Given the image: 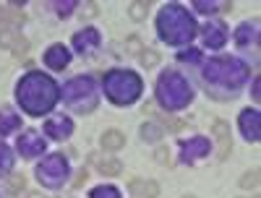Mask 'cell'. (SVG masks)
<instances>
[{
  "mask_svg": "<svg viewBox=\"0 0 261 198\" xmlns=\"http://www.w3.org/2000/svg\"><path fill=\"white\" fill-rule=\"evenodd\" d=\"M16 99L21 104V109H24L27 115H34V118H42V115H47L50 109L58 104L60 99V86L45 76V73H27L24 78L18 81L16 86Z\"/></svg>",
  "mask_w": 261,
  "mask_h": 198,
  "instance_id": "cell-1",
  "label": "cell"
},
{
  "mask_svg": "<svg viewBox=\"0 0 261 198\" xmlns=\"http://www.w3.org/2000/svg\"><path fill=\"white\" fill-rule=\"evenodd\" d=\"M251 76V68L241 58H212L204 65V81L214 89L222 92H235L238 86H243Z\"/></svg>",
  "mask_w": 261,
  "mask_h": 198,
  "instance_id": "cell-2",
  "label": "cell"
},
{
  "mask_svg": "<svg viewBox=\"0 0 261 198\" xmlns=\"http://www.w3.org/2000/svg\"><path fill=\"white\" fill-rule=\"evenodd\" d=\"M157 32L165 45H186L196 37V24L183 6L170 3L157 16Z\"/></svg>",
  "mask_w": 261,
  "mask_h": 198,
  "instance_id": "cell-3",
  "label": "cell"
},
{
  "mask_svg": "<svg viewBox=\"0 0 261 198\" xmlns=\"http://www.w3.org/2000/svg\"><path fill=\"white\" fill-rule=\"evenodd\" d=\"M157 102L167 109V112H175V109H183L191 104L193 99V89L191 83L178 73V71H165L157 78Z\"/></svg>",
  "mask_w": 261,
  "mask_h": 198,
  "instance_id": "cell-4",
  "label": "cell"
},
{
  "mask_svg": "<svg viewBox=\"0 0 261 198\" xmlns=\"http://www.w3.org/2000/svg\"><path fill=\"white\" fill-rule=\"evenodd\" d=\"M102 86H105L107 99L118 107L134 104L141 97V89H144L141 78L134 71H107L105 78H102Z\"/></svg>",
  "mask_w": 261,
  "mask_h": 198,
  "instance_id": "cell-5",
  "label": "cell"
},
{
  "mask_svg": "<svg viewBox=\"0 0 261 198\" xmlns=\"http://www.w3.org/2000/svg\"><path fill=\"white\" fill-rule=\"evenodd\" d=\"M63 99L68 102L71 109H76V112H81V115L92 112V109L97 107V102H99L97 81L89 78V76H79V78L68 81L63 86Z\"/></svg>",
  "mask_w": 261,
  "mask_h": 198,
  "instance_id": "cell-6",
  "label": "cell"
},
{
  "mask_svg": "<svg viewBox=\"0 0 261 198\" xmlns=\"http://www.w3.org/2000/svg\"><path fill=\"white\" fill-rule=\"evenodd\" d=\"M65 178H68V159L63 154H50L37 164V180L45 188H60Z\"/></svg>",
  "mask_w": 261,
  "mask_h": 198,
  "instance_id": "cell-7",
  "label": "cell"
},
{
  "mask_svg": "<svg viewBox=\"0 0 261 198\" xmlns=\"http://www.w3.org/2000/svg\"><path fill=\"white\" fill-rule=\"evenodd\" d=\"M238 125H241V130H243V136H246V141H258L261 138V115H258V109H243L241 112V118H238Z\"/></svg>",
  "mask_w": 261,
  "mask_h": 198,
  "instance_id": "cell-8",
  "label": "cell"
},
{
  "mask_svg": "<svg viewBox=\"0 0 261 198\" xmlns=\"http://www.w3.org/2000/svg\"><path fill=\"white\" fill-rule=\"evenodd\" d=\"M99 42H102L99 32H97L94 26H86V29H81V32L73 37V47H76L79 55H92V52L99 47Z\"/></svg>",
  "mask_w": 261,
  "mask_h": 198,
  "instance_id": "cell-9",
  "label": "cell"
},
{
  "mask_svg": "<svg viewBox=\"0 0 261 198\" xmlns=\"http://www.w3.org/2000/svg\"><path fill=\"white\" fill-rule=\"evenodd\" d=\"M18 151H21V157L34 159L45 151V138H42L37 130H27L24 136H18Z\"/></svg>",
  "mask_w": 261,
  "mask_h": 198,
  "instance_id": "cell-10",
  "label": "cell"
},
{
  "mask_svg": "<svg viewBox=\"0 0 261 198\" xmlns=\"http://www.w3.org/2000/svg\"><path fill=\"white\" fill-rule=\"evenodd\" d=\"M0 47H8V50H13L16 58H24L29 52V39L21 37V32H16V29H3L0 32Z\"/></svg>",
  "mask_w": 261,
  "mask_h": 198,
  "instance_id": "cell-11",
  "label": "cell"
},
{
  "mask_svg": "<svg viewBox=\"0 0 261 198\" xmlns=\"http://www.w3.org/2000/svg\"><path fill=\"white\" fill-rule=\"evenodd\" d=\"M73 133V120L65 118V115H58V118H50L45 123V136L55 138V141H63Z\"/></svg>",
  "mask_w": 261,
  "mask_h": 198,
  "instance_id": "cell-12",
  "label": "cell"
},
{
  "mask_svg": "<svg viewBox=\"0 0 261 198\" xmlns=\"http://www.w3.org/2000/svg\"><path fill=\"white\" fill-rule=\"evenodd\" d=\"M180 151H183V159L186 162H196L209 154V141L204 136H196V138H188V141H180Z\"/></svg>",
  "mask_w": 261,
  "mask_h": 198,
  "instance_id": "cell-13",
  "label": "cell"
},
{
  "mask_svg": "<svg viewBox=\"0 0 261 198\" xmlns=\"http://www.w3.org/2000/svg\"><path fill=\"white\" fill-rule=\"evenodd\" d=\"M204 42H206V47H212V50L225 47V42H227V26L222 24V21H212V24H206L204 26Z\"/></svg>",
  "mask_w": 261,
  "mask_h": 198,
  "instance_id": "cell-14",
  "label": "cell"
},
{
  "mask_svg": "<svg viewBox=\"0 0 261 198\" xmlns=\"http://www.w3.org/2000/svg\"><path fill=\"white\" fill-rule=\"evenodd\" d=\"M45 63H47V68H53V71L68 68V63H71L68 47H65V45H53V47L45 52Z\"/></svg>",
  "mask_w": 261,
  "mask_h": 198,
  "instance_id": "cell-15",
  "label": "cell"
},
{
  "mask_svg": "<svg viewBox=\"0 0 261 198\" xmlns=\"http://www.w3.org/2000/svg\"><path fill=\"white\" fill-rule=\"evenodd\" d=\"M214 136H217V144H220V159H227L230 151H232V138H230V125L225 120H214Z\"/></svg>",
  "mask_w": 261,
  "mask_h": 198,
  "instance_id": "cell-16",
  "label": "cell"
},
{
  "mask_svg": "<svg viewBox=\"0 0 261 198\" xmlns=\"http://www.w3.org/2000/svg\"><path fill=\"white\" fill-rule=\"evenodd\" d=\"M128 188H130V193H134L136 198H157L160 195V185L154 180H139V178H134L128 183Z\"/></svg>",
  "mask_w": 261,
  "mask_h": 198,
  "instance_id": "cell-17",
  "label": "cell"
},
{
  "mask_svg": "<svg viewBox=\"0 0 261 198\" xmlns=\"http://www.w3.org/2000/svg\"><path fill=\"white\" fill-rule=\"evenodd\" d=\"M235 42H238V47H248V45H258V32L256 26L251 24H241L235 32Z\"/></svg>",
  "mask_w": 261,
  "mask_h": 198,
  "instance_id": "cell-18",
  "label": "cell"
},
{
  "mask_svg": "<svg viewBox=\"0 0 261 198\" xmlns=\"http://www.w3.org/2000/svg\"><path fill=\"white\" fill-rule=\"evenodd\" d=\"M99 144H102V149H107V151H118V149H123L125 136L120 133V130H105L102 138H99Z\"/></svg>",
  "mask_w": 261,
  "mask_h": 198,
  "instance_id": "cell-19",
  "label": "cell"
},
{
  "mask_svg": "<svg viewBox=\"0 0 261 198\" xmlns=\"http://www.w3.org/2000/svg\"><path fill=\"white\" fill-rule=\"evenodd\" d=\"M92 162L97 164V169L102 175H107V178H115V175L123 172V164L118 159H99V157H92Z\"/></svg>",
  "mask_w": 261,
  "mask_h": 198,
  "instance_id": "cell-20",
  "label": "cell"
},
{
  "mask_svg": "<svg viewBox=\"0 0 261 198\" xmlns=\"http://www.w3.org/2000/svg\"><path fill=\"white\" fill-rule=\"evenodd\" d=\"M24 21H27V16L21 11H3L0 8V24H3L6 29H18Z\"/></svg>",
  "mask_w": 261,
  "mask_h": 198,
  "instance_id": "cell-21",
  "label": "cell"
},
{
  "mask_svg": "<svg viewBox=\"0 0 261 198\" xmlns=\"http://www.w3.org/2000/svg\"><path fill=\"white\" fill-rule=\"evenodd\" d=\"M21 128V118L18 115H11V112H0V136H8L13 130Z\"/></svg>",
  "mask_w": 261,
  "mask_h": 198,
  "instance_id": "cell-22",
  "label": "cell"
},
{
  "mask_svg": "<svg viewBox=\"0 0 261 198\" xmlns=\"http://www.w3.org/2000/svg\"><path fill=\"white\" fill-rule=\"evenodd\" d=\"M13 169V151L0 141V175H8Z\"/></svg>",
  "mask_w": 261,
  "mask_h": 198,
  "instance_id": "cell-23",
  "label": "cell"
},
{
  "mask_svg": "<svg viewBox=\"0 0 261 198\" xmlns=\"http://www.w3.org/2000/svg\"><path fill=\"white\" fill-rule=\"evenodd\" d=\"M141 138H144V141H151V144L160 141V138H162V128H160L157 123H144V125H141Z\"/></svg>",
  "mask_w": 261,
  "mask_h": 198,
  "instance_id": "cell-24",
  "label": "cell"
},
{
  "mask_svg": "<svg viewBox=\"0 0 261 198\" xmlns=\"http://www.w3.org/2000/svg\"><path fill=\"white\" fill-rule=\"evenodd\" d=\"M89 198H120V190L115 185H97L89 190Z\"/></svg>",
  "mask_w": 261,
  "mask_h": 198,
  "instance_id": "cell-25",
  "label": "cell"
},
{
  "mask_svg": "<svg viewBox=\"0 0 261 198\" xmlns=\"http://www.w3.org/2000/svg\"><path fill=\"white\" fill-rule=\"evenodd\" d=\"M24 188H27V178H24V175H11V178H8V193L11 195H18Z\"/></svg>",
  "mask_w": 261,
  "mask_h": 198,
  "instance_id": "cell-26",
  "label": "cell"
},
{
  "mask_svg": "<svg viewBox=\"0 0 261 198\" xmlns=\"http://www.w3.org/2000/svg\"><path fill=\"white\" fill-rule=\"evenodd\" d=\"M193 8L196 11H199V13H217V8H222V3H217V0H209V3H206V0H193Z\"/></svg>",
  "mask_w": 261,
  "mask_h": 198,
  "instance_id": "cell-27",
  "label": "cell"
},
{
  "mask_svg": "<svg viewBox=\"0 0 261 198\" xmlns=\"http://www.w3.org/2000/svg\"><path fill=\"white\" fill-rule=\"evenodd\" d=\"M258 185V169H248L243 178H241V188L243 190H251V188H256Z\"/></svg>",
  "mask_w": 261,
  "mask_h": 198,
  "instance_id": "cell-28",
  "label": "cell"
},
{
  "mask_svg": "<svg viewBox=\"0 0 261 198\" xmlns=\"http://www.w3.org/2000/svg\"><path fill=\"white\" fill-rule=\"evenodd\" d=\"M157 63H160V52H154V50H141V65H144V68H154Z\"/></svg>",
  "mask_w": 261,
  "mask_h": 198,
  "instance_id": "cell-29",
  "label": "cell"
},
{
  "mask_svg": "<svg viewBox=\"0 0 261 198\" xmlns=\"http://www.w3.org/2000/svg\"><path fill=\"white\" fill-rule=\"evenodd\" d=\"M149 11V3H130V18L134 21H144Z\"/></svg>",
  "mask_w": 261,
  "mask_h": 198,
  "instance_id": "cell-30",
  "label": "cell"
},
{
  "mask_svg": "<svg viewBox=\"0 0 261 198\" xmlns=\"http://www.w3.org/2000/svg\"><path fill=\"white\" fill-rule=\"evenodd\" d=\"M178 60H183V63H199V60H201V52L193 50V47H188V50L178 52Z\"/></svg>",
  "mask_w": 261,
  "mask_h": 198,
  "instance_id": "cell-31",
  "label": "cell"
},
{
  "mask_svg": "<svg viewBox=\"0 0 261 198\" xmlns=\"http://www.w3.org/2000/svg\"><path fill=\"white\" fill-rule=\"evenodd\" d=\"M58 8V16H68L73 8H76V0H65V3H55Z\"/></svg>",
  "mask_w": 261,
  "mask_h": 198,
  "instance_id": "cell-32",
  "label": "cell"
},
{
  "mask_svg": "<svg viewBox=\"0 0 261 198\" xmlns=\"http://www.w3.org/2000/svg\"><path fill=\"white\" fill-rule=\"evenodd\" d=\"M154 157H157V162H160V164H167V167L172 164V162H170V151H167L165 146H160V149L154 151Z\"/></svg>",
  "mask_w": 261,
  "mask_h": 198,
  "instance_id": "cell-33",
  "label": "cell"
},
{
  "mask_svg": "<svg viewBox=\"0 0 261 198\" xmlns=\"http://www.w3.org/2000/svg\"><path fill=\"white\" fill-rule=\"evenodd\" d=\"M125 47L130 50V55H136V52H141V50H144V47H141V42H139L136 37H130V39L125 42Z\"/></svg>",
  "mask_w": 261,
  "mask_h": 198,
  "instance_id": "cell-34",
  "label": "cell"
},
{
  "mask_svg": "<svg viewBox=\"0 0 261 198\" xmlns=\"http://www.w3.org/2000/svg\"><path fill=\"white\" fill-rule=\"evenodd\" d=\"M165 125H167L170 130H183V128H186V123H180V120H172V118H165Z\"/></svg>",
  "mask_w": 261,
  "mask_h": 198,
  "instance_id": "cell-35",
  "label": "cell"
},
{
  "mask_svg": "<svg viewBox=\"0 0 261 198\" xmlns=\"http://www.w3.org/2000/svg\"><path fill=\"white\" fill-rule=\"evenodd\" d=\"M81 13H84L86 18H94V16H97V3H86Z\"/></svg>",
  "mask_w": 261,
  "mask_h": 198,
  "instance_id": "cell-36",
  "label": "cell"
},
{
  "mask_svg": "<svg viewBox=\"0 0 261 198\" xmlns=\"http://www.w3.org/2000/svg\"><path fill=\"white\" fill-rule=\"evenodd\" d=\"M251 97H253L256 102L261 99V81H258V78H253V94H251Z\"/></svg>",
  "mask_w": 261,
  "mask_h": 198,
  "instance_id": "cell-37",
  "label": "cell"
},
{
  "mask_svg": "<svg viewBox=\"0 0 261 198\" xmlns=\"http://www.w3.org/2000/svg\"><path fill=\"white\" fill-rule=\"evenodd\" d=\"M84 180H86V169H81V172H79V180H76V185H81Z\"/></svg>",
  "mask_w": 261,
  "mask_h": 198,
  "instance_id": "cell-38",
  "label": "cell"
},
{
  "mask_svg": "<svg viewBox=\"0 0 261 198\" xmlns=\"http://www.w3.org/2000/svg\"><path fill=\"white\" fill-rule=\"evenodd\" d=\"M29 198H45V195H42V193H32Z\"/></svg>",
  "mask_w": 261,
  "mask_h": 198,
  "instance_id": "cell-39",
  "label": "cell"
},
{
  "mask_svg": "<svg viewBox=\"0 0 261 198\" xmlns=\"http://www.w3.org/2000/svg\"><path fill=\"white\" fill-rule=\"evenodd\" d=\"M183 198H196V195H183Z\"/></svg>",
  "mask_w": 261,
  "mask_h": 198,
  "instance_id": "cell-40",
  "label": "cell"
}]
</instances>
